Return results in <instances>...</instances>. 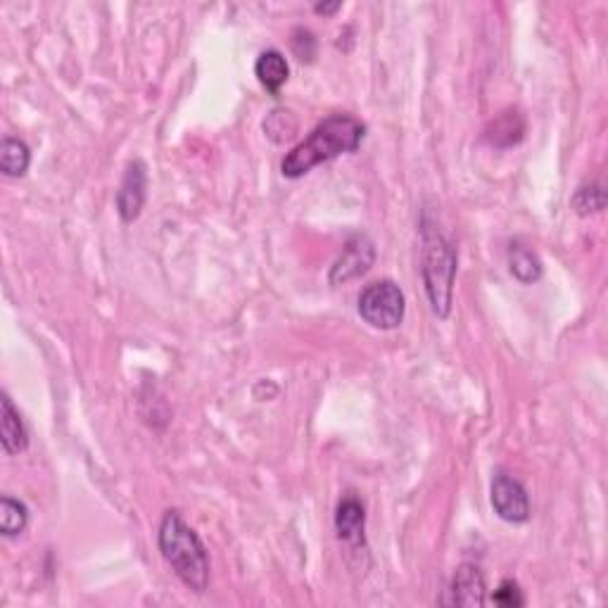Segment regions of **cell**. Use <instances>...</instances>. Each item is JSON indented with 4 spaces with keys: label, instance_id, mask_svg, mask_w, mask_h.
<instances>
[{
    "label": "cell",
    "instance_id": "obj_9",
    "mask_svg": "<svg viewBox=\"0 0 608 608\" xmlns=\"http://www.w3.org/2000/svg\"><path fill=\"white\" fill-rule=\"evenodd\" d=\"M0 442H3L5 454L10 456L22 454L29 447V430L8 392L0 397Z\"/></svg>",
    "mask_w": 608,
    "mask_h": 608
},
{
    "label": "cell",
    "instance_id": "obj_6",
    "mask_svg": "<svg viewBox=\"0 0 608 608\" xmlns=\"http://www.w3.org/2000/svg\"><path fill=\"white\" fill-rule=\"evenodd\" d=\"M373 262H376V245H373V240L369 236L357 233V236H352L347 240V245L342 247L340 257L335 259V264L331 266V276H328V281L333 285L352 281V278L366 274V271L373 266Z\"/></svg>",
    "mask_w": 608,
    "mask_h": 608
},
{
    "label": "cell",
    "instance_id": "obj_1",
    "mask_svg": "<svg viewBox=\"0 0 608 608\" xmlns=\"http://www.w3.org/2000/svg\"><path fill=\"white\" fill-rule=\"evenodd\" d=\"M366 126L352 114H331L304 141L285 155L281 171L285 179H300L323 162L354 152L364 141Z\"/></svg>",
    "mask_w": 608,
    "mask_h": 608
},
{
    "label": "cell",
    "instance_id": "obj_15",
    "mask_svg": "<svg viewBox=\"0 0 608 608\" xmlns=\"http://www.w3.org/2000/svg\"><path fill=\"white\" fill-rule=\"evenodd\" d=\"M29 525V509L27 504L19 502V499L5 494L0 499V532L3 537H17L27 530Z\"/></svg>",
    "mask_w": 608,
    "mask_h": 608
},
{
    "label": "cell",
    "instance_id": "obj_13",
    "mask_svg": "<svg viewBox=\"0 0 608 608\" xmlns=\"http://www.w3.org/2000/svg\"><path fill=\"white\" fill-rule=\"evenodd\" d=\"M525 133V122L518 112H504L502 117H497L494 122L487 126L485 141L497 148H511V145L521 143Z\"/></svg>",
    "mask_w": 608,
    "mask_h": 608
},
{
    "label": "cell",
    "instance_id": "obj_17",
    "mask_svg": "<svg viewBox=\"0 0 608 608\" xmlns=\"http://www.w3.org/2000/svg\"><path fill=\"white\" fill-rule=\"evenodd\" d=\"M290 46H293V53L297 55V60L302 62H314L316 57V38L309 29L297 27L293 31V38H290Z\"/></svg>",
    "mask_w": 608,
    "mask_h": 608
},
{
    "label": "cell",
    "instance_id": "obj_10",
    "mask_svg": "<svg viewBox=\"0 0 608 608\" xmlns=\"http://www.w3.org/2000/svg\"><path fill=\"white\" fill-rule=\"evenodd\" d=\"M364 528H366V509L357 497L340 499L338 509H335V532L342 542L359 547L364 544Z\"/></svg>",
    "mask_w": 608,
    "mask_h": 608
},
{
    "label": "cell",
    "instance_id": "obj_5",
    "mask_svg": "<svg viewBox=\"0 0 608 608\" xmlns=\"http://www.w3.org/2000/svg\"><path fill=\"white\" fill-rule=\"evenodd\" d=\"M492 509L506 523H525L530 518V499L525 487L506 473H497L492 480Z\"/></svg>",
    "mask_w": 608,
    "mask_h": 608
},
{
    "label": "cell",
    "instance_id": "obj_16",
    "mask_svg": "<svg viewBox=\"0 0 608 608\" xmlns=\"http://www.w3.org/2000/svg\"><path fill=\"white\" fill-rule=\"evenodd\" d=\"M573 207L580 217H587V214L601 212L606 207V190L601 183H585L575 190L573 195Z\"/></svg>",
    "mask_w": 608,
    "mask_h": 608
},
{
    "label": "cell",
    "instance_id": "obj_19",
    "mask_svg": "<svg viewBox=\"0 0 608 608\" xmlns=\"http://www.w3.org/2000/svg\"><path fill=\"white\" fill-rule=\"evenodd\" d=\"M342 8V3H319L314 5V12H319V15H333V12H338Z\"/></svg>",
    "mask_w": 608,
    "mask_h": 608
},
{
    "label": "cell",
    "instance_id": "obj_7",
    "mask_svg": "<svg viewBox=\"0 0 608 608\" xmlns=\"http://www.w3.org/2000/svg\"><path fill=\"white\" fill-rule=\"evenodd\" d=\"M145 198H148V169L145 162L133 160L126 164L122 186L117 190V212L124 224L141 217Z\"/></svg>",
    "mask_w": 608,
    "mask_h": 608
},
{
    "label": "cell",
    "instance_id": "obj_2",
    "mask_svg": "<svg viewBox=\"0 0 608 608\" xmlns=\"http://www.w3.org/2000/svg\"><path fill=\"white\" fill-rule=\"evenodd\" d=\"M157 544L176 578L195 594L205 592L209 585V554L198 532L183 521L179 511L164 513Z\"/></svg>",
    "mask_w": 608,
    "mask_h": 608
},
{
    "label": "cell",
    "instance_id": "obj_14",
    "mask_svg": "<svg viewBox=\"0 0 608 608\" xmlns=\"http://www.w3.org/2000/svg\"><path fill=\"white\" fill-rule=\"evenodd\" d=\"M31 164V150L29 145L19 138H3L0 143V169H3L5 176L10 179H19V176L27 174Z\"/></svg>",
    "mask_w": 608,
    "mask_h": 608
},
{
    "label": "cell",
    "instance_id": "obj_11",
    "mask_svg": "<svg viewBox=\"0 0 608 608\" xmlns=\"http://www.w3.org/2000/svg\"><path fill=\"white\" fill-rule=\"evenodd\" d=\"M255 74L259 79V84H262L269 93H278L285 86V81H288L290 76V67L288 60H285V55L281 50H264L262 55L257 57L255 62Z\"/></svg>",
    "mask_w": 608,
    "mask_h": 608
},
{
    "label": "cell",
    "instance_id": "obj_4",
    "mask_svg": "<svg viewBox=\"0 0 608 608\" xmlns=\"http://www.w3.org/2000/svg\"><path fill=\"white\" fill-rule=\"evenodd\" d=\"M407 312V300L395 281H376L359 295V316L378 331L397 328Z\"/></svg>",
    "mask_w": 608,
    "mask_h": 608
},
{
    "label": "cell",
    "instance_id": "obj_8",
    "mask_svg": "<svg viewBox=\"0 0 608 608\" xmlns=\"http://www.w3.org/2000/svg\"><path fill=\"white\" fill-rule=\"evenodd\" d=\"M449 604L454 606H483L485 604V578L478 566L464 563L454 573L449 585Z\"/></svg>",
    "mask_w": 608,
    "mask_h": 608
},
{
    "label": "cell",
    "instance_id": "obj_3",
    "mask_svg": "<svg viewBox=\"0 0 608 608\" xmlns=\"http://www.w3.org/2000/svg\"><path fill=\"white\" fill-rule=\"evenodd\" d=\"M421 276L426 285L430 309L447 319L452 312L454 276H456V247L437 228L428 214L421 219Z\"/></svg>",
    "mask_w": 608,
    "mask_h": 608
},
{
    "label": "cell",
    "instance_id": "obj_18",
    "mask_svg": "<svg viewBox=\"0 0 608 608\" xmlns=\"http://www.w3.org/2000/svg\"><path fill=\"white\" fill-rule=\"evenodd\" d=\"M492 601L497 606H506V608H516L525 604V597L521 592V587H518V582L513 580H502V585L497 587V592L492 594Z\"/></svg>",
    "mask_w": 608,
    "mask_h": 608
},
{
    "label": "cell",
    "instance_id": "obj_12",
    "mask_svg": "<svg viewBox=\"0 0 608 608\" xmlns=\"http://www.w3.org/2000/svg\"><path fill=\"white\" fill-rule=\"evenodd\" d=\"M509 271L513 274L516 281H521L525 285L537 283L544 274L542 259L535 250L523 243H511L509 245Z\"/></svg>",
    "mask_w": 608,
    "mask_h": 608
}]
</instances>
